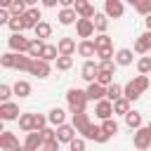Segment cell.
<instances>
[{
  "mask_svg": "<svg viewBox=\"0 0 151 151\" xmlns=\"http://www.w3.org/2000/svg\"><path fill=\"white\" fill-rule=\"evenodd\" d=\"M80 134L85 137V139H92V142H97V144H104V142H109L111 139V134L109 132H104V127L101 125H87L85 130H80Z\"/></svg>",
  "mask_w": 151,
  "mask_h": 151,
  "instance_id": "2",
  "label": "cell"
},
{
  "mask_svg": "<svg viewBox=\"0 0 151 151\" xmlns=\"http://www.w3.org/2000/svg\"><path fill=\"white\" fill-rule=\"evenodd\" d=\"M24 146H26L28 151H38V149H42V146H45V139H42V132H40V130H31V132H26V139H24Z\"/></svg>",
  "mask_w": 151,
  "mask_h": 151,
  "instance_id": "6",
  "label": "cell"
},
{
  "mask_svg": "<svg viewBox=\"0 0 151 151\" xmlns=\"http://www.w3.org/2000/svg\"><path fill=\"white\" fill-rule=\"evenodd\" d=\"M127 111H130V99L120 97V99H116V101H113V113H118V116H125Z\"/></svg>",
  "mask_w": 151,
  "mask_h": 151,
  "instance_id": "35",
  "label": "cell"
},
{
  "mask_svg": "<svg viewBox=\"0 0 151 151\" xmlns=\"http://www.w3.org/2000/svg\"><path fill=\"white\" fill-rule=\"evenodd\" d=\"M127 2H130V5H132V7H137V5H139V2H142V0H127Z\"/></svg>",
  "mask_w": 151,
  "mask_h": 151,
  "instance_id": "56",
  "label": "cell"
},
{
  "mask_svg": "<svg viewBox=\"0 0 151 151\" xmlns=\"http://www.w3.org/2000/svg\"><path fill=\"white\" fill-rule=\"evenodd\" d=\"M116 64L118 66H130L132 64V50L130 47H120L116 52Z\"/></svg>",
  "mask_w": 151,
  "mask_h": 151,
  "instance_id": "22",
  "label": "cell"
},
{
  "mask_svg": "<svg viewBox=\"0 0 151 151\" xmlns=\"http://www.w3.org/2000/svg\"><path fill=\"white\" fill-rule=\"evenodd\" d=\"M19 146H21V144H19L17 134L2 130V134H0V149H2V151H14V149H19Z\"/></svg>",
  "mask_w": 151,
  "mask_h": 151,
  "instance_id": "14",
  "label": "cell"
},
{
  "mask_svg": "<svg viewBox=\"0 0 151 151\" xmlns=\"http://www.w3.org/2000/svg\"><path fill=\"white\" fill-rule=\"evenodd\" d=\"M33 123H35V113H21L19 116V127L24 132H31L33 130Z\"/></svg>",
  "mask_w": 151,
  "mask_h": 151,
  "instance_id": "29",
  "label": "cell"
},
{
  "mask_svg": "<svg viewBox=\"0 0 151 151\" xmlns=\"http://www.w3.org/2000/svg\"><path fill=\"white\" fill-rule=\"evenodd\" d=\"M94 116L99 118V120H106V118H113V101L111 99H99V101H94Z\"/></svg>",
  "mask_w": 151,
  "mask_h": 151,
  "instance_id": "5",
  "label": "cell"
},
{
  "mask_svg": "<svg viewBox=\"0 0 151 151\" xmlns=\"http://www.w3.org/2000/svg\"><path fill=\"white\" fill-rule=\"evenodd\" d=\"M47 123H50V118H47V116H42V113H35L33 130H45V127H47Z\"/></svg>",
  "mask_w": 151,
  "mask_h": 151,
  "instance_id": "45",
  "label": "cell"
},
{
  "mask_svg": "<svg viewBox=\"0 0 151 151\" xmlns=\"http://www.w3.org/2000/svg\"><path fill=\"white\" fill-rule=\"evenodd\" d=\"M40 2H42V7H54L59 0H40Z\"/></svg>",
  "mask_w": 151,
  "mask_h": 151,
  "instance_id": "53",
  "label": "cell"
},
{
  "mask_svg": "<svg viewBox=\"0 0 151 151\" xmlns=\"http://www.w3.org/2000/svg\"><path fill=\"white\" fill-rule=\"evenodd\" d=\"M57 19H59V24H61V26H71V24H76L80 17H78V12H76L73 7H61V12H59V17H57Z\"/></svg>",
  "mask_w": 151,
  "mask_h": 151,
  "instance_id": "17",
  "label": "cell"
},
{
  "mask_svg": "<svg viewBox=\"0 0 151 151\" xmlns=\"http://www.w3.org/2000/svg\"><path fill=\"white\" fill-rule=\"evenodd\" d=\"M7 26L12 28V33H24V17L21 14H12V19H9Z\"/></svg>",
  "mask_w": 151,
  "mask_h": 151,
  "instance_id": "37",
  "label": "cell"
},
{
  "mask_svg": "<svg viewBox=\"0 0 151 151\" xmlns=\"http://www.w3.org/2000/svg\"><path fill=\"white\" fill-rule=\"evenodd\" d=\"M132 83H134V87H137L139 92H146V90L151 87V76L139 73V76H134V78H132Z\"/></svg>",
  "mask_w": 151,
  "mask_h": 151,
  "instance_id": "28",
  "label": "cell"
},
{
  "mask_svg": "<svg viewBox=\"0 0 151 151\" xmlns=\"http://www.w3.org/2000/svg\"><path fill=\"white\" fill-rule=\"evenodd\" d=\"M38 151H47V149H45V146H42V149H38Z\"/></svg>",
  "mask_w": 151,
  "mask_h": 151,
  "instance_id": "59",
  "label": "cell"
},
{
  "mask_svg": "<svg viewBox=\"0 0 151 151\" xmlns=\"http://www.w3.org/2000/svg\"><path fill=\"white\" fill-rule=\"evenodd\" d=\"M97 71H99L97 61L85 59V64H83V68H80V78H83V80H87V83H94V80H97Z\"/></svg>",
  "mask_w": 151,
  "mask_h": 151,
  "instance_id": "13",
  "label": "cell"
},
{
  "mask_svg": "<svg viewBox=\"0 0 151 151\" xmlns=\"http://www.w3.org/2000/svg\"><path fill=\"white\" fill-rule=\"evenodd\" d=\"M144 24H146V31H151V14L144 17Z\"/></svg>",
  "mask_w": 151,
  "mask_h": 151,
  "instance_id": "54",
  "label": "cell"
},
{
  "mask_svg": "<svg viewBox=\"0 0 151 151\" xmlns=\"http://www.w3.org/2000/svg\"><path fill=\"white\" fill-rule=\"evenodd\" d=\"M28 73H31V76H38V78H47V76L52 73V66H50V61H45V59H33Z\"/></svg>",
  "mask_w": 151,
  "mask_h": 151,
  "instance_id": "12",
  "label": "cell"
},
{
  "mask_svg": "<svg viewBox=\"0 0 151 151\" xmlns=\"http://www.w3.org/2000/svg\"><path fill=\"white\" fill-rule=\"evenodd\" d=\"M85 92H87V97H90L92 101H99V99H104V97H106V87H104L101 83H97V80H94V83H90Z\"/></svg>",
  "mask_w": 151,
  "mask_h": 151,
  "instance_id": "19",
  "label": "cell"
},
{
  "mask_svg": "<svg viewBox=\"0 0 151 151\" xmlns=\"http://www.w3.org/2000/svg\"><path fill=\"white\" fill-rule=\"evenodd\" d=\"M66 101H68V109H71V113H78V111H85V106H87L90 97H87V92H85V90L71 87V90L66 92Z\"/></svg>",
  "mask_w": 151,
  "mask_h": 151,
  "instance_id": "1",
  "label": "cell"
},
{
  "mask_svg": "<svg viewBox=\"0 0 151 151\" xmlns=\"http://www.w3.org/2000/svg\"><path fill=\"white\" fill-rule=\"evenodd\" d=\"M73 9H76V12H78V17H83V19H94V14H97L90 0H76Z\"/></svg>",
  "mask_w": 151,
  "mask_h": 151,
  "instance_id": "15",
  "label": "cell"
},
{
  "mask_svg": "<svg viewBox=\"0 0 151 151\" xmlns=\"http://www.w3.org/2000/svg\"><path fill=\"white\" fill-rule=\"evenodd\" d=\"M31 64H33V57H31V54H19V59H17V71H31Z\"/></svg>",
  "mask_w": 151,
  "mask_h": 151,
  "instance_id": "38",
  "label": "cell"
},
{
  "mask_svg": "<svg viewBox=\"0 0 151 151\" xmlns=\"http://www.w3.org/2000/svg\"><path fill=\"white\" fill-rule=\"evenodd\" d=\"M57 47H59V54H61V57H73V54L78 52V47H76V40H73V38H59Z\"/></svg>",
  "mask_w": 151,
  "mask_h": 151,
  "instance_id": "16",
  "label": "cell"
},
{
  "mask_svg": "<svg viewBox=\"0 0 151 151\" xmlns=\"http://www.w3.org/2000/svg\"><path fill=\"white\" fill-rule=\"evenodd\" d=\"M132 142H134V149H137V151L151 149V130H149V127H137Z\"/></svg>",
  "mask_w": 151,
  "mask_h": 151,
  "instance_id": "4",
  "label": "cell"
},
{
  "mask_svg": "<svg viewBox=\"0 0 151 151\" xmlns=\"http://www.w3.org/2000/svg\"><path fill=\"white\" fill-rule=\"evenodd\" d=\"M92 21H94L97 33H106V28H109V17H106V12H97Z\"/></svg>",
  "mask_w": 151,
  "mask_h": 151,
  "instance_id": "24",
  "label": "cell"
},
{
  "mask_svg": "<svg viewBox=\"0 0 151 151\" xmlns=\"http://www.w3.org/2000/svg\"><path fill=\"white\" fill-rule=\"evenodd\" d=\"M54 64H57V71H68V68L73 66V57H61V54H59V59H57Z\"/></svg>",
  "mask_w": 151,
  "mask_h": 151,
  "instance_id": "41",
  "label": "cell"
},
{
  "mask_svg": "<svg viewBox=\"0 0 151 151\" xmlns=\"http://www.w3.org/2000/svg\"><path fill=\"white\" fill-rule=\"evenodd\" d=\"M26 5H28V7H33V5H38V0H26Z\"/></svg>",
  "mask_w": 151,
  "mask_h": 151,
  "instance_id": "57",
  "label": "cell"
},
{
  "mask_svg": "<svg viewBox=\"0 0 151 151\" xmlns=\"http://www.w3.org/2000/svg\"><path fill=\"white\" fill-rule=\"evenodd\" d=\"M97 83H101L104 87H109L113 83V71H97Z\"/></svg>",
  "mask_w": 151,
  "mask_h": 151,
  "instance_id": "39",
  "label": "cell"
},
{
  "mask_svg": "<svg viewBox=\"0 0 151 151\" xmlns=\"http://www.w3.org/2000/svg\"><path fill=\"white\" fill-rule=\"evenodd\" d=\"M59 144H61L59 139H52V142H45V149L47 151H59Z\"/></svg>",
  "mask_w": 151,
  "mask_h": 151,
  "instance_id": "51",
  "label": "cell"
},
{
  "mask_svg": "<svg viewBox=\"0 0 151 151\" xmlns=\"http://www.w3.org/2000/svg\"><path fill=\"white\" fill-rule=\"evenodd\" d=\"M73 125H76V130L80 132V130H85L87 125H90V118H87V113L85 111H78V113H73V120H71Z\"/></svg>",
  "mask_w": 151,
  "mask_h": 151,
  "instance_id": "30",
  "label": "cell"
},
{
  "mask_svg": "<svg viewBox=\"0 0 151 151\" xmlns=\"http://www.w3.org/2000/svg\"><path fill=\"white\" fill-rule=\"evenodd\" d=\"M12 92H14V87H9V85H0V101H9V97H12Z\"/></svg>",
  "mask_w": 151,
  "mask_h": 151,
  "instance_id": "46",
  "label": "cell"
},
{
  "mask_svg": "<svg viewBox=\"0 0 151 151\" xmlns=\"http://www.w3.org/2000/svg\"><path fill=\"white\" fill-rule=\"evenodd\" d=\"M101 127H104V132H109L111 137L118 132V123H116L113 118H106V120H101Z\"/></svg>",
  "mask_w": 151,
  "mask_h": 151,
  "instance_id": "43",
  "label": "cell"
},
{
  "mask_svg": "<svg viewBox=\"0 0 151 151\" xmlns=\"http://www.w3.org/2000/svg\"><path fill=\"white\" fill-rule=\"evenodd\" d=\"M125 125H127L130 130H137V127H142V113L130 109V111L125 113Z\"/></svg>",
  "mask_w": 151,
  "mask_h": 151,
  "instance_id": "23",
  "label": "cell"
},
{
  "mask_svg": "<svg viewBox=\"0 0 151 151\" xmlns=\"http://www.w3.org/2000/svg\"><path fill=\"white\" fill-rule=\"evenodd\" d=\"M26 9H28L26 0H14V2L9 5V12H12V14H26Z\"/></svg>",
  "mask_w": 151,
  "mask_h": 151,
  "instance_id": "42",
  "label": "cell"
},
{
  "mask_svg": "<svg viewBox=\"0 0 151 151\" xmlns=\"http://www.w3.org/2000/svg\"><path fill=\"white\" fill-rule=\"evenodd\" d=\"M123 97H125V99H130V101H137V99L142 97V92H139V90L134 87V83L130 80V83L123 87Z\"/></svg>",
  "mask_w": 151,
  "mask_h": 151,
  "instance_id": "33",
  "label": "cell"
},
{
  "mask_svg": "<svg viewBox=\"0 0 151 151\" xmlns=\"http://www.w3.org/2000/svg\"><path fill=\"white\" fill-rule=\"evenodd\" d=\"M146 127H149V130H151V120H149V125H146Z\"/></svg>",
  "mask_w": 151,
  "mask_h": 151,
  "instance_id": "58",
  "label": "cell"
},
{
  "mask_svg": "<svg viewBox=\"0 0 151 151\" xmlns=\"http://www.w3.org/2000/svg\"><path fill=\"white\" fill-rule=\"evenodd\" d=\"M33 33H35V38L45 40V38H50V35H52V26H50L47 21H40V24L33 28Z\"/></svg>",
  "mask_w": 151,
  "mask_h": 151,
  "instance_id": "31",
  "label": "cell"
},
{
  "mask_svg": "<svg viewBox=\"0 0 151 151\" xmlns=\"http://www.w3.org/2000/svg\"><path fill=\"white\" fill-rule=\"evenodd\" d=\"M149 50H151V31H144L134 42V52L137 54H149Z\"/></svg>",
  "mask_w": 151,
  "mask_h": 151,
  "instance_id": "18",
  "label": "cell"
},
{
  "mask_svg": "<svg viewBox=\"0 0 151 151\" xmlns=\"http://www.w3.org/2000/svg\"><path fill=\"white\" fill-rule=\"evenodd\" d=\"M12 87H14V94L17 97H28L31 94V83L28 80H17Z\"/></svg>",
  "mask_w": 151,
  "mask_h": 151,
  "instance_id": "32",
  "label": "cell"
},
{
  "mask_svg": "<svg viewBox=\"0 0 151 151\" xmlns=\"http://www.w3.org/2000/svg\"><path fill=\"white\" fill-rule=\"evenodd\" d=\"M104 12H106L109 19H120L125 14L123 0H104Z\"/></svg>",
  "mask_w": 151,
  "mask_h": 151,
  "instance_id": "9",
  "label": "cell"
},
{
  "mask_svg": "<svg viewBox=\"0 0 151 151\" xmlns=\"http://www.w3.org/2000/svg\"><path fill=\"white\" fill-rule=\"evenodd\" d=\"M97 57H99V61L116 59V54H113V47H101V50H97Z\"/></svg>",
  "mask_w": 151,
  "mask_h": 151,
  "instance_id": "44",
  "label": "cell"
},
{
  "mask_svg": "<svg viewBox=\"0 0 151 151\" xmlns=\"http://www.w3.org/2000/svg\"><path fill=\"white\" fill-rule=\"evenodd\" d=\"M134 9H137V12L142 14V17H146V14H151V0H142V2H139V5L134 7Z\"/></svg>",
  "mask_w": 151,
  "mask_h": 151,
  "instance_id": "48",
  "label": "cell"
},
{
  "mask_svg": "<svg viewBox=\"0 0 151 151\" xmlns=\"http://www.w3.org/2000/svg\"><path fill=\"white\" fill-rule=\"evenodd\" d=\"M7 42H9V50H12V52H19V54H28L31 40H28L24 33H12Z\"/></svg>",
  "mask_w": 151,
  "mask_h": 151,
  "instance_id": "3",
  "label": "cell"
},
{
  "mask_svg": "<svg viewBox=\"0 0 151 151\" xmlns=\"http://www.w3.org/2000/svg\"><path fill=\"white\" fill-rule=\"evenodd\" d=\"M12 2H14V0H0V7H7V9H9Z\"/></svg>",
  "mask_w": 151,
  "mask_h": 151,
  "instance_id": "55",
  "label": "cell"
},
{
  "mask_svg": "<svg viewBox=\"0 0 151 151\" xmlns=\"http://www.w3.org/2000/svg\"><path fill=\"white\" fill-rule=\"evenodd\" d=\"M21 17H24V31H26V28H35V26L42 21V14H40L38 7H28L26 14H21Z\"/></svg>",
  "mask_w": 151,
  "mask_h": 151,
  "instance_id": "11",
  "label": "cell"
},
{
  "mask_svg": "<svg viewBox=\"0 0 151 151\" xmlns=\"http://www.w3.org/2000/svg\"><path fill=\"white\" fill-rule=\"evenodd\" d=\"M40 59H45V61H57V59H59V47H57V45L45 42V50H42Z\"/></svg>",
  "mask_w": 151,
  "mask_h": 151,
  "instance_id": "25",
  "label": "cell"
},
{
  "mask_svg": "<svg viewBox=\"0 0 151 151\" xmlns=\"http://www.w3.org/2000/svg\"><path fill=\"white\" fill-rule=\"evenodd\" d=\"M19 104L14 101H2L0 104V118L2 120H19Z\"/></svg>",
  "mask_w": 151,
  "mask_h": 151,
  "instance_id": "10",
  "label": "cell"
},
{
  "mask_svg": "<svg viewBox=\"0 0 151 151\" xmlns=\"http://www.w3.org/2000/svg\"><path fill=\"white\" fill-rule=\"evenodd\" d=\"M78 54H80V57H85V59L94 57V54H97V45H94V40H90V38L80 40V45H78Z\"/></svg>",
  "mask_w": 151,
  "mask_h": 151,
  "instance_id": "20",
  "label": "cell"
},
{
  "mask_svg": "<svg viewBox=\"0 0 151 151\" xmlns=\"http://www.w3.org/2000/svg\"><path fill=\"white\" fill-rule=\"evenodd\" d=\"M17 59H19V52H5L0 57V66L2 68H17Z\"/></svg>",
  "mask_w": 151,
  "mask_h": 151,
  "instance_id": "26",
  "label": "cell"
},
{
  "mask_svg": "<svg viewBox=\"0 0 151 151\" xmlns=\"http://www.w3.org/2000/svg\"><path fill=\"white\" fill-rule=\"evenodd\" d=\"M40 132H42V139H45V142L57 139V130H52V127H45V130H40Z\"/></svg>",
  "mask_w": 151,
  "mask_h": 151,
  "instance_id": "50",
  "label": "cell"
},
{
  "mask_svg": "<svg viewBox=\"0 0 151 151\" xmlns=\"http://www.w3.org/2000/svg\"><path fill=\"white\" fill-rule=\"evenodd\" d=\"M59 5H61V7H73L76 0H59Z\"/></svg>",
  "mask_w": 151,
  "mask_h": 151,
  "instance_id": "52",
  "label": "cell"
},
{
  "mask_svg": "<svg viewBox=\"0 0 151 151\" xmlns=\"http://www.w3.org/2000/svg\"><path fill=\"white\" fill-rule=\"evenodd\" d=\"M120 97H123V85H118V83H111V85L106 87V99L116 101V99H120Z\"/></svg>",
  "mask_w": 151,
  "mask_h": 151,
  "instance_id": "34",
  "label": "cell"
},
{
  "mask_svg": "<svg viewBox=\"0 0 151 151\" xmlns=\"http://www.w3.org/2000/svg\"><path fill=\"white\" fill-rule=\"evenodd\" d=\"M137 71L144 73V76H151V54L139 57V61H137Z\"/></svg>",
  "mask_w": 151,
  "mask_h": 151,
  "instance_id": "36",
  "label": "cell"
},
{
  "mask_svg": "<svg viewBox=\"0 0 151 151\" xmlns=\"http://www.w3.org/2000/svg\"><path fill=\"white\" fill-rule=\"evenodd\" d=\"M97 66H99V71H116V59H106V61H99Z\"/></svg>",
  "mask_w": 151,
  "mask_h": 151,
  "instance_id": "49",
  "label": "cell"
},
{
  "mask_svg": "<svg viewBox=\"0 0 151 151\" xmlns=\"http://www.w3.org/2000/svg\"><path fill=\"white\" fill-rule=\"evenodd\" d=\"M149 54H151V50H149Z\"/></svg>",
  "mask_w": 151,
  "mask_h": 151,
  "instance_id": "60",
  "label": "cell"
},
{
  "mask_svg": "<svg viewBox=\"0 0 151 151\" xmlns=\"http://www.w3.org/2000/svg\"><path fill=\"white\" fill-rule=\"evenodd\" d=\"M47 118H50V125L59 127V125H64V123H66V111H64V109H59V106H54V109L47 113Z\"/></svg>",
  "mask_w": 151,
  "mask_h": 151,
  "instance_id": "21",
  "label": "cell"
},
{
  "mask_svg": "<svg viewBox=\"0 0 151 151\" xmlns=\"http://www.w3.org/2000/svg\"><path fill=\"white\" fill-rule=\"evenodd\" d=\"M71 151H85V137H76L71 144H68Z\"/></svg>",
  "mask_w": 151,
  "mask_h": 151,
  "instance_id": "47",
  "label": "cell"
},
{
  "mask_svg": "<svg viewBox=\"0 0 151 151\" xmlns=\"http://www.w3.org/2000/svg\"><path fill=\"white\" fill-rule=\"evenodd\" d=\"M94 31H97V28H94V21H92V19H83V17H80V19L76 21V33H78V38H83V40H85V38H92Z\"/></svg>",
  "mask_w": 151,
  "mask_h": 151,
  "instance_id": "7",
  "label": "cell"
},
{
  "mask_svg": "<svg viewBox=\"0 0 151 151\" xmlns=\"http://www.w3.org/2000/svg\"><path fill=\"white\" fill-rule=\"evenodd\" d=\"M42 50H45V40H40V38H33V40H31V47H28V54H31L33 59H40Z\"/></svg>",
  "mask_w": 151,
  "mask_h": 151,
  "instance_id": "27",
  "label": "cell"
},
{
  "mask_svg": "<svg viewBox=\"0 0 151 151\" xmlns=\"http://www.w3.org/2000/svg\"><path fill=\"white\" fill-rule=\"evenodd\" d=\"M94 45H97V50H101V47H113L111 35H106V33H99V35L94 38Z\"/></svg>",
  "mask_w": 151,
  "mask_h": 151,
  "instance_id": "40",
  "label": "cell"
},
{
  "mask_svg": "<svg viewBox=\"0 0 151 151\" xmlns=\"http://www.w3.org/2000/svg\"><path fill=\"white\" fill-rule=\"evenodd\" d=\"M76 125L73 123H64V125H59L57 127V139L61 142V144H71L73 139H76Z\"/></svg>",
  "mask_w": 151,
  "mask_h": 151,
  "instance_id": "8",
  "label": "cell"
}]
</instances>
